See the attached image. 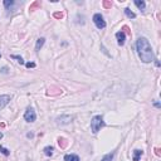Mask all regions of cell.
<instances>
[{"mask_svg": "<svg viewBox=\"0 0 161 161\" xmlns=\"http://www.w3.org/2000/svg\"><path fill=\"white\" fill-rule=\"evenodd\" d=\"M72 120H73L72 116H61V117H58L57 119V122L61 123V125H66V123L72 122Z\"/></svg>", "mask_w": 161, "mask_h": 161, "instance_id": "6", "label": "cell"}, {"mask_svg": "<svg viewBox=\"0 0 161 161\" xmlns=\"http://www.w3.org/2000/svg\"><path fill=\"white\" fill-rule=\"evenodd\" d=\"M14 4H15L14 0H4V7L7 8V10L12 9V8L14 7Z\"/></svg>", "mask_w": 161, "mask_h": 161, "instance_id": "11", "label": "cell"}, {"mask_svg": "<svg viewBox=\"0 0 161 161\" xmlns=\"http://www.w3.org/2000/svg\"><path fill=\"white\" fill-rule=\"evenodd\" d=\"M1 138H3V132L0 131V140H1Z\"/></svg>", "mask_w": 161, "mask_h": 161, "instance_id": "23", "label": "cell"}, {"mask_svg": "<svg viewBox=\"0 0 161 161\" xmlns=\"http://www.w3.org/2000/svg\"><path fill=\"white\" fill-rule=\"evenodd\" d=\"M64 161H79V157L77 155L71 154V155H66V156H64Z\"/></svg>", "mask_w": 161, "mask_h": 161, "instance_id": "8", "label": "cell"}, {"mask_svg": "<svg viewBox=\"0 0 161 161\" xmlns=\"http://www.w3.org/2000/svg\"><path fill=\"white\" fill-rule=\"evenodd\" d=\"M103 126H105V121L102 119V116H94L92 121H91V130H92L93 133H97Z\"/></svg>", "mask_w": 161, "mask_h": 161, "instance_id": "2", "label": "cell"}, {"mask_svg": "<svg viewBox=\"0 0 161 161\" xmlns=\"http://www.w3.org/2000/svg\"><path fill=\"white\" fill-rule=\"evenodd\" d=\"M93 23H94V25L97 26L98 29H105L106 28V21H105L103 17H102L100 13L93 15Z\"/></svg>", "mask_w": 161, "mask_h": 161, "instance_id": "3", "label": "cell"}, {"mask_svg": "<svg viewBox=\"0 0 161 161\" xmlns=\"http://www.w3.org/2000/svg\"><path fill=\"white\" fill-rule=\"evenodd\" d=\"M25 66L28 67V68H34V67H35V63H33V62H29V63H26Z\"/></svg>", "mask_w": 161, "mask_h": 161, "instance_id": "19", "label": "cell"}, {"mask_svg": "<svg viewBox=\"0 0 161 161\" xmlns=\"http://www.w3.org/2000/svg\"><path fill=\"white\" fill-rule=\"evenodd\" d=\"M105 7H106V8L111 7V3H108V1H105Z\"/></svg>", "mask_w": 161, "mask_h": 161, "instance_id": "22", "label": "cell"}, {"mask_svg": "<svg viewBox=\"0 0 161 161\" xmlns=\"http://www.w3.org/2000/svg\"><path fill=\"white\" fill-rule=\"evenodd\" d=\"M53 151H54V149H53L52 146H47V147H44V154L47 155V156H52V155H53Z\"/></svg>", "mask_w": 161, "mask_h": 161, "instance_id": "13", "label": "cell"}, {"mask_svg": "<svg viewBox=\"0 0 161 161\" xmlns=\"http://www.w3.org/2000/svg\"><path fill=\"white\" fill-rule=\"evenodd\" d=\"M113 156H115V154H113V152L107 154V155H105V156L102 157V160H101V161H112V159H113Z\"/></svg>", "mask_w": 161, "mask_h": 161, "instance_id": "15", "label": "cell"}, {"mask_svg": "<svg viewBox=\"0 0 161 161\" xmlns=\"http://www.w3.org/2000/svg\"><path fill=\"white\" fill-rule=\"evenodd\" d=\"M54 17H56V18H62V17H63V14H62V13H56V14H54Z\"/></svg>", "mask_w": 161, "mask_h": 161, "instance_id": "21", "label": "cell"}, {"mask_svg": "<svg viewBox=\"0 0 161 161\" xmlns=\"http://www.w3.org/2000/svg\"><path fill=\"white\" fill-rule=\"evenodd\" d=\"M135 5L140 9V10H145V8H146V4H145V1H140V0H135Z\"/></svg>", "mask_w": 161, "mask_h": 161, "instance_id": "12", "label": "cell"}, {"mask_svg": "<svg viewBox=\"0 0 161 161\" xmlns=\"http://www.w3.org/2000/svg\"><path fill=\"white\" fill-rule=\"evenodd\" d=\"M125 14L127 15L128 18H131V19H135V18H136V14L133 13V12H131V10L128 9V8H126V9H125Z\"/></svg>", "mask_w": 161, "mask_h": 161, "instance_id": "14", "label": "cell"}, {"mask_svg": "<svg viewBox=\"0 0 161 161\" xmlns=\"http://www.w3.org/2000/svg\"><path fill=\"white\" fill-rule=\"evenodd\" d=\"M58 143H59V146H62V147H66V145H67V142H66V140L64 138H58Z\"/></svg>", "mask_w": 161, "mask_h": 161, "instance_id": "17", "label": "cell"}, {"mask_svg": "<svg viewBox=\"0 0 161 161\" xmlns=\"http://www.w3.org/2000/svg\"><path fill=\"white\" fill-rule=\"evenodd\" d=\"M116 39L119 42L120 45H123L125 44V40H126V34L123 33V31H117L116 33Z\"/></svg>", "mask_w": 161, "mask_h": 161, "instance_id": "7", "label": "cell"}, {"mask_svg": "<svg viewBox=\"0 0 161 161\" xmlns=\"http://www.w3.org/2000/svg\"><path fill=\"white\" fill-rule=\"evenodd\" d=\"M24 120L26 122H34L37 120V113L31 107H28V108H26L25 113H24Z\"/></svg>", "mask_w": 161, "mask_h": 161, "instance_id": "4", "label": "cell"}, {"mask_svg": "<svg viewBox=\"0 0 161 161\" xmlns=\"http://www.w3.org/2000/svg\"><path fill=\"white\" fill-rule=\"evenodd\" d=\"M10 100H12V97H10L9 94H1L0 96V111H1L4 107L9 103Z\"/></svg>", "mask_w": 161, "mask_h": 161, "instance_id": "5", "label": "cell"}, {"mask_svg": "<svg viewBox=\"0 0 161 161\" xmlns=\"http://www.w3.org/2000/svg\"><path fill=\"white\" fill-rule=\"evenodd\" d=\"M0 152H1L3 155H5V156H9L10 155V151L8 149H5V147H3V146H0Z\"/></svg>", "mask_w": 161, "mask_h": 161, "instance_id": "16", "label": "cell"}, {"mask_svg": "<svg viewBox=\"0 0 161 161\" xmlns=\"http://www.w3.org/2000/svg\"><path fill=\"white\" fill-rule=\"evenodd\" d=\"M0 72H1V73H8V68H7V67H4V68L0 69Z\"/></svg>", "mask_w": 161, "mask_h": 161, "instance_id": "20", "label": "cell"}, {"mask_svg": "<svg viewBox=\"0 0 161 161\" xmlns=\"http://www.w3.org/2000/svg\"><path fill=\"white\" fill-rule=\"evenodd\" d=\"M136 50H137V54L140 57V59L143 63H150L154 61V52H152V48L150 45V43L146 38H138L136 42Z\"/></svg>", "mask_w": 161, "mask_h": 161, "instance_id": "1", "label": "cell"}, {"mask_svg": "<svg viewBox=\"0 0 161 161\" xmlns=\"http://www.w3.org/2000/svg\"><path fill=\"white\" fill-rule=\"evenodd\" d=\"M12 58H14V59H17L20 64H24V59H23V58H21L20 56H12Z\"/></svg>", "mask_w": 161, "mask_h": 161, "instance_id": "18", "label": "cell"}, {"mask_svg": "<svg viewBox=\"0 0 161 161\" xmlns=\"http://www.w3.org/2000/svg\"><path fill=\"white\" fill-rule=\"evenodd\" d=\"M142 154H143L142 150H135V151H133V161L140 160V157L142 156Z\"/></svg>", "mask_w": 161, "mask_h": 161, "instance_id": "10", "label": "cell"}, {"mask_svg": "<svg viewBox=\"0 0 161 161\" xmlns=\"http://www.w3.org/2000/svg\"><path fill=\"white\" fill-rule=\"evenodd\" d=\"M44 43H45V39L44 38H39L38 40H37V44H35V50L38 52V50H40V48L44 45Z\"/></svg>", "mask_w": 161, "mask_h": 161, "instance_id": "9", "label": "cell"}, {"mask_svg": "<svg viewBox=\"0 0 161 161\" xmlns=\"http://www.w3.org/2000/svg\"><path fill=\"white\" fill-rule=\"evenodd\" d=\"M0 57H1V54H0Z\"/></svg>", "mask_w": 161, "mask_h": 161, "instance_id": "24", "label": "cell"}]
</instances>
